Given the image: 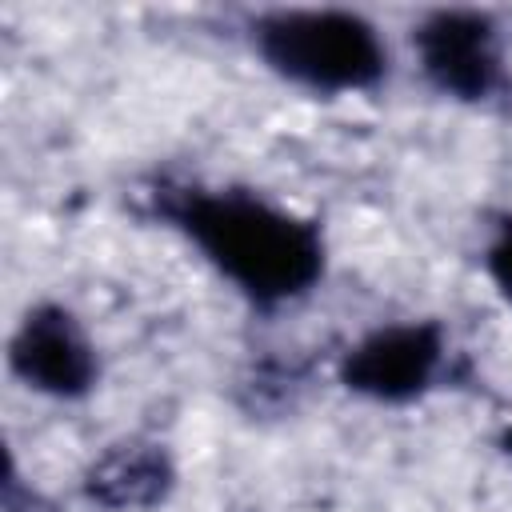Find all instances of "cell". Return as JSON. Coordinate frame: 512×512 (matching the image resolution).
I'll list each match as a JSON object with an SVG mask.
<instances>
[{
    "label": "cell",
    "instance_id": "cell-1",
    "mask_svg": "<svg viewBox=\"0 0 512 512\" xmlns=\"http://www.w3.org/2000/svg\"><path fill=\"white\" fill-rule=\"evenodd\" d=\"M152 204L260 312L284 308L324 280L320 224L260 192L160 184Z\"/></svg>",
    "mask_w": 512,
    "mask_h": 512
},
{
    "label": "cell",
    "instance_id": "cell-7",
    "mask_svg": "<svg viewBox=\"0 0 512 512\" xmlns=\"http://www.w3.org/2000/svg\"><path fill=\"white\" fill-rule=\"evenodd\" d=\"M484 272H488L492 288L504 296V304L512 308V216H504V220L496 224V232L488 236Z\"/></svg>",
    "mask_w": 512,
    "mask_h": 512
},
{
    "label": "cell",
    "instance_id": "cell-8",
    "mask_svg": "<svg viewBox=\"0 0 512 512\" xmlns=\"http://www.w3.org/2000/svg\"><path fill=\"white\" fill-rule=\"evenodd\" d=\"M500 452H504V456L512 460V424H508V428L500 432Z\"/></svg>",
    "mask_w": 512,
    "mask_h": 512
},
{
    "label": "cell",
    "instance_id": "cell-6",
    "mask_svg": "<svg viewBox=\"0 0 512 512\" xmlns=\"http://www.w3.org/2000/svg\"><path fill=\"white\" fill-rule=\"evenodd\" d=\"M80 492L100 512H152L176 492V460L160 440H116L84 468Z\"/></svg>",
    "mask_w": 512,
    "mask_h": 512
},
{
    "label": "cell",
    "instance_id": "cell-3",
    "mask_svg": "<svg viewBox=\"0 0 512 512\" xmlns=\"http://www.w3.org/2000/svg\"><path fill=\"white\" fill-rule=\"evenodd\" d=\"M412 48L424 80L456 104H484L508 84L500 24L480 8L428 12L412 28Z\"/></svg>",
    "mask_w": 512,
    "mask_h": 512
},
{
    "label": "cell",
    "instance_id": "cell-2",
    "mask_svg": "<svg viewBox=\"0 0 512 512\" xmlns=\"http://www.w3.org/2000/svg\"><path fill=\"white\" fill-rule=\"evenodd\" d=\"M252 48L268 72L316 92H372L388 76V48L372 20L348 8H276L252 20Z\"/></svg>",
    "mask_w": 512,
    "mask_h": 512
},
{
    "label": "cell",
    "instance_id": "cell-4",
    "mask_svg": "<svg viewBox=\"0 0 512 512\" xmlns=\"http://www.w3.org/2000/svg\"><path fill=\"white\" fill-rule=\"evenodd\" d=\"M448 336L436 320H396L364 332L336 364L344 392L372 404H412L444 372Z\"/></svg>",
    "mask_w": 512,
    "mask_h": 512
},
{
    "label": "cell",
    "instance_id": "cell-5",
    "mask_svg": "<svg viewBox=\"0 0 512 512\" xmlns=\"http://www.w3.org/2000/svg\"><path fill=\"white\" fill-rule=\"evenodd\" d=\"M12 376L48 400H84L100 380V356L72 308L44 300L28 308L8 340Z\"/></svg>",
    "mask_w": 512,
    "mask_h": 512
}]
</instances>
